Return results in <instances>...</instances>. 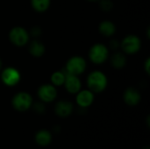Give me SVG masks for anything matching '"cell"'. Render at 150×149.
Returning a JSON list of instances; mask_svg holds the SVG:
<instances>
[{
  "instance_id": "obj_1",
  "label": "cell",
  "mask_w": 150,
  "mask_h": 149,
  "mask_svg": "<svg viewBox=\"0 0 150 149\" xmlns=\"http://www.w3.org/2000/svg\"><path fill=\"white\" fill-rule=\"evenodd\" d=\"M87 85L88 89L94 94L101 93L106 89L108 85L107 76L102 71L94 70L91 72L87 77Z\"/></svg>"
},
{
  "instance_id": "obj_2",
  "label": "cell",
  "mask_w": 150,
  "mask_h": 149,
  "mask_svg": "<svg viewBox=\"0 0 150 149\" xmlns=\"http://www.w3.org/2000/svg\"><path fill=\"white\" fill-rule=\"evenodd\" d=\"M108 57L109 49L105 45L102 43L94 44L89 50V59L94 64H102L107 61Z\"/></svg>"
},
{
  "instance_id": "obj_3",
  "label": "cell",
  "mask_w": 150,
  "mask_h": 149,
  "mask_svg": "<svg viewBox=\"0 0 150 149\" xmlns=\"http://www.w3.org/2000/svg\"><path fill=\"white\" fill-rule=\"evenodd\" d=\"M11 105L17 112H26L33 105V97L26 91H19L13 96Z\"/></svg>"
},
{
  "instance_id": "obj_4",
  "label": "cell",
  "mask_w": 150,
  "mask_h": 149,
  "mask_svg": "<svg viewBox=\"0 0 150 149\" xmlns=\"http://www.w3.org/2000/svg\"><path fill=\"white\" fill-rule=\"evenodd\" d=\"M9 40L16 47L25 46L30 40L29 32L22 26H14L9 32Z\"/></svg>"
},
{
  "instance_id": "obj_5",
  "label": "cell",
  "mask_w": 150,
  "mask_h": 149,
  "mask_svg": "<svg viewBox=\"0 0 150 149\" xmlns=\"http://www.w3.org/2000/svg\"><path fill=\"white\" fill-rule=\"evenodd\" d=\"M87 68V62L86 60L80 55H74L71 56L66 62V73L75 75V76H80L84 73Z\"/></svg>"
},
{
  "instance_id": "obj_6",
  "label": "cell",
  "mask_w": 150,
  "mask_h": 149,
  "mask_svg": "<svg viewBox=\"0 0 150 149\" xmlns=\"http://www.w3.org/2000/svg\"><path fill=\"white\" fill-rule=\"evenodd\" d=\"M120 47L124 54H134L140 51L142 47V40L135 34H128L121 40Z\"/></svg>"
},
{
  "instance_id": "obj_7",
  "label": "cell",
  "mask_w": 150,
  "mask_h": 149,
  "mask_svg": "<svg viewBox=\"0 0 150 149\" xmlns=\"http://www.w3.org/2000/svg\"><path fill=\"white\" fill-rule=\"evenodd\" d=\"M21 79V74L16 68L7 67L1 72V80L3 83L8 87H13L17 85Z\"/></svg>"
},
{
  "instance_id": "obj_8",
  "label": "cell",
  "mask_w": 150,
  "mask_h": 149,
  "mask_svg": "<svg viewBox=\"0 0 150 149\" xmlns=\"http://www.w3.org/2000/svg\"><path fill=\"white\" fill-rule=\"evenodd\" d=\"M40 100L43 103H51L57 97V89L52 83H44L37 90Z\"/></svg>"
},
{
  "instance_id": "obj_9",
  "label": "cell",
  "mask_w": 150,
  "mask_h": 149,
  "mask_svg": "<svg viewBox=\"0 0 150 149\" xmlns=\"http://www.w3.org/2000/svg\"><path fill=\"white\" fill-rule=\"evenodd\" d=\"M76 102L77 105L81 108H88L91 106L95 99L94 93L88 90H81L76 94Z\"/></svg>"
},
{
  "instance_id": "obj_10",
  "label": "cell",
  "mask_w": 150,
  "mask_h": 149,
  "mask_svg": "<svg viewBox=\"0 0 150 149\" xmlns=\"http://www.w3.org/2000/svg\"><path fill=\"white\" fill-rule=\"evenodd\" d=\"M63 85L69 94H76L79 90H82V82L78 76L68 73H66V78Z\"/></svg>"
},
{
  "instance_id": "obj_11",
  "label": "cell",
  "mask_w": 150,
  "mask_h": 149,
  "mask_svg": "<svg viewBox=\"0 0 150 149\" xmlns=\"http://www.w3.org/2000/svg\"><path fill=\"white\" fill-rule=\"evenodd\" d=\"M73 110V104L68 100H60L54 106V112L60 118H68L72 114Z\"/></svg>"
},
{
  "instance_id": "obj_12",
  "label": "cell",
  "mask_w": 150,
  "mask_h": 149,
  "mask_svg": "<svg viewBox=\"0 0 150 149\" xmlns=\"http://www.w3.org/2000/svg\"><path fill=\"white\" fill-rule=\"evenodd\" d=\"M123 99L128 106H136L142 99L140 91L133 87L127 88L123 94Z\"/></svg>"
},
{
  "instance_id": "obj_13",
  "label": "cell",
  "mask_w": 150,
  "mask_h": 149,
  "mask_svg": "<svg viewBox=\"0 0 150 149\" xmlns=\"http://www.w3.org/2000/svg\"><path fill=\"white\" fill-rule=\"evenodd\" d=\"M52 133L47 129L39 130L34 136V141L40 147H47L52 142Z\"/></svg>"
},
{
  "instance_id": "obj_14",
  "label": "cell",
  "mask_w": 150,
  "mask_h": 149,
  "mask_svg": "<svg viewBox=\"0 0 150 149\" xmlns=\"http://www.w3.org/2000/svg\"><path fill=\"white\" fill-rule=\"evenodd\" d=\"M98 31L105 37H112L116 32V25L111 20H103L98 25Z\"/></svg>"
},
{
  "instance_id": "obj_15",
  "label": "cell",
  "mask_w": 150,
  "mask_h": 149,
  "mask_svg": "<svg viewBox=\"0 0 150 149\" xmlns=\"http://www.w3.org/2000/svg\"><path fill=\"white\" fill-rule=\"evenodd\" d=\"M45 52H46V47L41 41H40L38 40H33L30 42L29 53L33 57L40 58V57L43 56Z\"/></svg>"
},
{
  "instance_id": "obj_16",
  "label": "cell",
  "mask_w": 150,
  "mask_h": 149,
  "mask_svg": "<svg viewBox=\"0 0 150 149\" xmlns=\"http://www.w3.org/2000/svg\"><path fill=\"white\" fill-rule=\"evenodd\" d=\"M111 64L114 68L120 69L127 65V57L124 53L116 52L111 57Z\"/></svg>"
},
{
  "instance_id": "obj_17",
  "label": "cell",
  "mask_w": 150,
  "mask_h": 149,
  "mask_svg": "<svg viewBox=\"0 0 150 149\" xmlns=\"http://www.w3.org/2000/svg\"><path fill=\"white\" fill-rule=\"evenodd\" d=\"M50 4L51 0H31V5L37 12H44L47 11Z\"/></svg>"
},
{
  "instance_id": "obj_18",
  "label": "cell",
  "mask_w": 150,
  "mask_h": 149,
  "mask_svg": "<svg viewBox=\"0 0 150 149\" xmlns=\"http://www.w3.org/2000/svg\"><path fill=\"white\" fill-rule=\"evenodd\" d=\"M66 78V73L63 71H55L51 75V83L55 87H60L64 84Z\"/></svg>"
},
{
  "instance_id": "obj_19",
  "label": "cell",
  "mask_w": 150,
  "mask_h": 149,
  "mask_svg": "<svg viewBox=\"0 0 150 149\" xmlns=\"http://www.w3.org/2000/svg\"><path fill=\"white\" fill-rule=\"evenodd\" d=\"M99 7L104 11H110L113 7L112 0H99Z\"/></svg>"
},
{
  "instance_id": "obj_20",
  "label": "cell",
  "mask_w": 150,
  "mask_h": 149,
  "mask_svg": "<svg viewBox=\"0 0 150 149\" xmlns=\"http://www.w3.org/2000/svg\"><path fill=\"white\" fill-rule=\"evenodd\" d=\"M32 106H33L34 111H35L36 112H38V113H43V112L46 111L45 105H43V102H41V101H40V103H37V104L32 105Z\"/></svg>"
},
{
  "instance_id": "obj_21",
  "label": "cell",
  "mask_w": 150,
  "mask_h": 149,
  "mask_svg": "<svg viewBox=\"0 0 150 149\" xmlns=\"http://www.w3.org/2000/svg\"><path fill=\"white\" fill-rule=\"evenodd\" d=\"M30 36L32 35L33 37H34V38H36V37H39L40 34H41V29L40 28V27H38V26H34V27H33L32 29H31V31H30Z\"/></svg>"
},
{
  "instance_id": "obj_22",
  "label": "cell",
  "mask_w": 150,
  "mask_h": 149,
  "mask_svg": "<svg viewBox=\"0 0 150 149\" xmlns=\"http://www.w3.org/2000/svg\"><path fill=\"white\" fill-rule=\"evenodd\" d=\"M110 47L113 50H117L119 47H120V42L118 41L117 40H112L110 42Z\"/></svg>"
},
{
  "instance_id": "obj_23",
  "label": "cell",
  "mask_w": 150,
  "mask_h": 149,
  "mask_svg": "<svg viewBox=\"0 0 150 149\" xmlns=\"http://www.w3.org/2000/svg\"><path fill=\"white\" fill-rule=\"evenodd\" d=\"M144 69L146 71V73L148 75H149V69H150V59L147 58V60L144 62Z\"/></svg>"
},
{
  "instance_id": "obj_24",
  "label": "cell",
  "mask_w": 150,
  "mask_h": 149,
  "mask_svg": "<svg viewBox=\"0 0 150 149\" xmlns=\"http://www.w3.org/2000/svg\"><path fill=\"white\" fill-rule=\"evenodd\" d=\"M2 67H3V61H2V60L0 58V71L2 70Z\"/></svg>"
},
{
  "instance_id": "obj_25",
  "label": "cell",
  "mask_w": 150,
  "mask_h": 149,
  "mask_svg": "<svg viewBox=\"0 0 150 149\" xmlns=\"http://www.w3.org/2000/svg\"><path fill=\"white\" fill-rule=\"evenodd\" d=\"M87 1H89V2H91V3H93V2H98L99 0H87Z\"/></svg>"
}]
</instances>
